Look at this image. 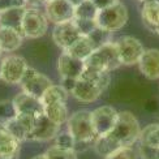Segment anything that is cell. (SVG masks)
<instances>
[{"label": "cell", "mask_w": 159, "mask_h": 159, "mask_svg": "<svg viewBox=\"0 0 159 159\" xmlns=\"http://www.w3.org/2000/svg\"><path fill=\"white\" fill-rule=\"evenodd\" d=\"M69 93L65 90L61 85H54L52 84L50 88L46 90L43 97L41 98V101L43 106L50 104V103H57V102H65L67 103Z\"/></svg>", "instance_id": "cell-26"}, {"label": "cell", "mask_w": 159, "mask_h": 159, "mask_svg": "<svg viewBox=\"0 0 159 159\" xmlns=\"http://www.w3.org/2000/svg\"><path fill=\"white\" fill-rule=\"evenodd\" d=\"M73 22L76 25V28L78 29L80 34L82 37H88L93 30H95L98 28L95 20H84V18H73Z\"/></svg>", "instance_id": "cell-32"}, {"label": "cell", "mask_w": 159, "mask_h": 159, "mask_svg": "<svg viewBox=\"0 0 159 159\" xmlns=\"http://www.w3.org/2000/svg\"><path fill=\"white\" fill-rule=\"evenodd\" d=\"M95 21L99 28L114 33L123 29L125 24L128 22V11L124 4L116 3L108 8L98 11Z\"/></svg>", "instance_id": "cell-4"}, {"label": "cell", "mask_w": 159, "mask_h": 159, "mask_svg": "<svg viewBox=\"0 0 159 159\" xmlns=\"http://www.w3.org/2000/svg\"><path fill=\"white\" fill-rule=\"evenodd\" d=\"M20 85H21L24 93L41 99L46 93V90L52 85V81L47 76H44L41 72H38L37 69L29 67L28 70L25 72Z\"/></svg>", "instance_id": "cell-8"}, {"label": "cell", "mask_w": 159, "mask_h": 159, "mask_svg": "<svg viewBox=\"0 0 159 159\" xmlns=\"http://www.w3.org/2000/svg\"><path fill=\"white\" fill-rule=\"evenodd\" d=\"M76 82H77L76 78H61V84L60 85L70 94V93L73 91V89H75Z\"/></svg>", "instance_id": "cell-38"}, {"label": "cell", "mask_w": 159, "mask_h": 159, "mask_svg": "<svg viewBox=\"0 0 159 159\" xmlns=\"http://www.w3.org/2000/svg\"><path fill=\"white\" fill-rule=\"evenodd\" d=\"M29 65L26 59L20 55H9L2 59V73L0 78L9 85H20L28 70Z\"/></svg>", "instance_id": "cell-6"}, {"label": "cell", "mask_w": 159, "mask_h": 159, "mask_svg": "<svg viewBox=\"0 0 159 159\" xmlns=\"http://www.w3.org/2000/svg\"><path fill=\"white\" fill-rule=\"evenodd\" d=\"M80 78L84 80V81H88V82H91V84L99 86L103 91L108 88L110 81H111V77H110L108 72L98 70L95 68L88 67V65H85V69H84L82 75Z\"/></svg>", "instance_id": "cell-22"}, {"label": "cell", "mask_w": 159, "mask_h": 159, "mask_svg": "<svg viewBox=\"0 0 159 159\" xmlns=\"http://www.w3.org/2000/svg\"><path fill=\"white\" fill-rule=\"evenodd\" d=\"M33 121H34V117L17 114L16 117L11 119L9 121L4 123L3 125L18 142H24L28 141L29 133L33 127Z\"/></svg>", "instance_id": "cell-15"}, {"label": "cell", "mask_w": 159, "mask_h": 159, "mask_svg": "<svg viewBox=\"0 0 159 159\" xmlns=\"http://www.w3.org/2000/svg\"><path fill=\"white\" fill-rule=\"evenodd\" d=\"M68 132L73 136L76 142H84L94 145L97 140V133L91 123V111L80 110L72 114L67 120Z\"/></svg>", "instance_id": "cell-2"}, {"label": "cell", "mask_w": 159, "mask_h": 159, "mask_svg": "<svg viewBox=\"0 0 159 159\" xmlns=\"http://www.w3.org/2000/svg\"><path fill=\"white\" fill-rule=\"evenodd\" d=\"M140 143L151 148H159V123H153L141 129Z\"/></svg>", "instance_id": "cell-27"}, {"label": "cell", "mask_w": 159, "mask_h": 159, "mask_svg": "<svg viewBox=\"0 0 159 159\" xmlns=\"http://www.w3.org/2000/svg\"><path fill=\"white\" fill-rule=\"evenodd\" d=\"M68 2H69L70 4H73L75 7H77V5H80V4H81V3L86 2V0H68Z\"/></svg>", "instance_id": "cell-40"}, {"label": "cell", "mask_w": 159, "mask_h": 159, "mask_svg": "<svg viewBox=\"0 0 159 159\" xmlns=\"http://www.w3.org/2000/svg\"><path fill=\"white\" fill-rule=\"evenodd\" d=\"M81 37L82 35L80 34L78 29L76 28L73 20L67 22L56 24L54 26V30H52V41L64 51H67Z\"/></svg>", "instance_id": "cell-12"}, {"label": "cell", "mask_w": 159, "mask_h": 159, "mask_svg": "<svg viewBox=\"0 0 159 159\" xmlns=\"http://www.w3.org/2000/svg\"><path fill=\"white\" fill-rule=\"evenodd\" d=\"M157 159H159V148L157 149Z\"/></svg>", "instance_id": "cell-43"}, {"label": "cell", "mask_w": 159, "mask_h": 159, "mask_svg": "<svg viewBox=\"0 0 159 159\" xmlns=\"http://www.w3.org/2000/svg\"><path fill=\"white\" fill-rule=\"evenodd\" d=\"M141 73L149 80H159V50H145L138 61Z\"/></svg>", "instance_id": "cell-16"}, {"label": "cell", "mask_w": 159, "mask_h": 159, "mask_svg": "<svg viewBox=\"0 0 159 159\" xmlns=\"http://www.w3.org/2000/svg\"><path fill=\"white\" fill-rule=\"evenodd\" d=\"M94 149L95 151L99 154V155H102V157H108L110 154H112L114 151H116L117 149H120L123 146H120L119 145L117 141H115L114 138H112L110 134H106V136H99L97 137V140L94 141Z\"/></svg>", "instance_id": "cell-24"}, {"label": "cell", "mask_w": 159, "mask_h": 159, "mask_svg": "<svg viewBox=\"0 0 159 159\" xmlns=\"http://www.w3.org/2000/svg\"><path fill=\"white\" fill-rule=\"evenodd\" d=\"M75 143L76 140L73 138L69 132H63L59 133L55 138V146L60 148V149H67V150H75Z\"/></svg>", "instance_id": "cell-34"}, {"label": "cell", "mask_w": 159, "mask_h": 159, "mask_svg": "<svg viewBox=\"0 0 159 159\" xmlns=\"http://www.w3.org/2000/svg\"><path fill=\"white\" fill-rule=\"evenodd\" d=\"M31 159H47V157H46V154H38L35 157H33Z\"/></svg>", "instance_id": "cell-41"}, {"label": "cell", "mask_w": 159, "mask_h": 159, "mask_svg": "<svg viewBox=\"0 0 159 159\" xmlns=\"http://www.w3.org/2000/svg\"><path fill=\"white\" fill-rule=\"evenodd\" d=\"M115 43L117 47L119 57H120V61L123 65L138 64L145 48L137 38L130 35H124L119 38Z\"/></svg>", "instance_id": "cell-7"}, {"label": "cell", "mask_w": 159, "mask_h": 159, "mask_svg": "<svg viewBox=\"0 0 159 159\" xmlns=\"http://www.w3.org/2000/svg\"><path fill=\"white\" fill-rule=\"evenodd\" d=\"M26 7L30 5V8H37V7H41V5H46L47 0H25Z\"/></svg>", "instance_id": "cell-39"}, {"label": "cell", "mask_w": 159, "mask_h": 159, "mask_svg": "<svg viewBox=\"0 0 159 159\" xmlns=\"http://www.w3.org/2000/svg\"><path fill=\"white\" fill-rule=\"evenodd\" d=\"M141 18L146 29L159 35V3H143Z\"/></svg>", "instance_id": "cell-21"}, {"label": "cell", "mask_w": 159, "mask_h": 159, "mask_svg": "<svg viewBox=\"0 0 159 159\" xmlns=\"http://www.w3.org/2000/svg\"><path fill=\"white\" fill-rule=\"evenodd\" d=\"M88 39L90 41L93 48L97 50V48H101L102 46L107 44L108 42H111V33L98 26L95 30H93L88 35Z\"/></svg>", "instance_id": "cell-29"}, {"label": "cell", "mask_w": 159, "mask_h": 159, "mask_svg": "<svg viewBox=\"0 0 159 159\" xmlns=\"http://www.w3.org/2000/svg\"><path fill=\"white\" fill-rule=\"evenodd\" d=\"M24 35L15 29L0 26V48L3 52H13L22 46Z\"/></svg>", "instance_id": "cell-19"}, {"label": "cell", "mask_w": 159, "mask_h": 159, "mask_svg": "<svg viewBox=\"0 0 159 159\" xmlns=\"http://www.w3.org/2000/svg\"><path fill=\"white\" fill-rule=\"evenodd\" d=\"M98 8L93 4L91 0H86L80 5L75 7V17L84 20H95L98 15Z\"/></svg>", "instance_id": "cell-28"}, {"label": "cell", "mask_w": 159, "mask_h": 159, "mask_svg": "<svg viewBox=\"0 0 159 159\" xmlns=\"http://www.w3.org/2000/svg\"><path fill=\"white\" fill-rule=\"evenodd\" d=\"M104 159H138V153L132 146H123Z\"/></svg>", "instance_id": "cell-33"}, {"label": "cell", "mask_w": 159, "mask_h": 159, "mask_svg": "<svg viewBox=\"0 0 159 159\" xmlns=\"http://www.w3.org/2000/svg\"><path fill=\"white\" fill-rule=\"evenodd\" d=\"M16 116H17V111L15 104H13V101H9V99L0 101V123L4 124Z\"/></svg>", "instance_id": "cell-31"}, {"label": "cell", "mask_w": 159, "mask_h": 159, "mask_svg": "<svg viewBox=\"0 0 159 159\" xmlns=\"http://www.w3.org/2000/svg\"><path fill=\"white\" fill-rule=\"evenodd\" d=\"M44 107V115L50 120L56 123L57 125H61L67 123L68 120V108L65 102H57V103H50L43 106Z\"/></svg>", "instance_id": "cell-23"}, {"label": "cell", "mask_w": 159, "mask_h": 159, "mask_svg": "<svg viewBox=\"0 0 159 159\" xmlns=\"http://www.w3.org/2000/svg\"><path fill=\"white\" fill-rule=\"evenodd\" d=\"M48 29V20L43 12L37 8H26L22 18V34L25 38L38 39Z\"/></svg>", "instance_id": "cell-5"}, {"label": "cell", "mask_w": 159, "mask_h": 159, "mask_svg": "<svg viewBox=\"0 0 159 159\" xmlns=\"http://www.w3.org/2000/svg\"><path fill=\"white\" fill-rule=\"evenodd\" d=\"M13 104L16 107L17 114L20 115H26L35 117L44 114V107L41 99H38L33 95H29L26 93H18V94L12 99Z\"/></svg>", "instance_id": "cell-13"}, {"label": "cell", "mask_w": 159, "mask_h": 159, "mask_svg": "<svg viewBox=\"0 0 159 159\" xmlns=\"http://www.w3.org/2000/svg\"><path fill=\"white\" fill-rule=\"evenodd\" d=\"M120 146H132L134 142L140 140L141 127L137 117L129 111L119 112L117 121L114 129L108 133Z\"/></svg>", "instance_id": "cell-1"}, {"label": "cell", "mask_w": 159, "mask_h": 159, "mask_svg": "<svg viewBox=\"0 0 159 159\" xmlns=\"http://www.w3.org/2000/svg\"><path fill=\"white\" fill-rule=\"evenodd\" d=\"M44 15L48 21L56 24L72 21L75 18V5L68 0H52L44 5Z\"/></svg>", "instance_id": "cell-11"}, {"label": "cell", "mask_w": 159, "mask_h": 159, "mask_svg": "<svg viewBox=\"0 0 159 159\" xmlns=\"http://www.w3.org/2000/svg\"><path fill=\"white\" fill-rule=\"evenodd\" d=\"M85 69V61L69 55L68 52H63L57 60V70L61 78H76L81 77Z\"/></svg>", "instance_id": "cell-14"}, {"label": "cell", "mask_w": 159, "mask_h": 159, "mask_svg": "<svg viewBox=\"0 0 159 159\" xmlns=\"http://www.w3.org/2000/svg\"><path fill=\"white\" fill-rule=\"evenodd\" d=\"M3 59V57H2ZM2 59H0V73H2Z\"/></svg>", "instance_id": "cell-44"}, {"label": "cell", "mask_w": 159, "mask_h": 159, "mask_svg": "<svg viewBox=\"0 0 159 159\" xmlns=\"http://www.w3.org/2000/svg\"><path fill=\"white\" fill-rule=\"evenodd\" d=\"M119 112L111 106H101L91 111V123L97 136H106L114 129Z\"/></svg>", "instance_id": "cell-10"}, {"label": "cell", "mask_w": 159, "mask_h": 159, "mask_svg": "<svg viewBox=\"0 0 159 159\" xmlns=\"http://www.w3.org/2000/svg\"><path fill=\"white\" fill-rule=\"evenodd\" d=\"M157 149L158 148H151L146 145H141L138 148V155L141 159H157Z\"/></svg>", "instance_id": "cell-35"}, {"label": "cell", "mask_w": 159, "mask_h": 159, "mask_svg": "<svg viewBox=\"0 0 159 159\" xmlns=\"http://www.w3.org/2000/svg\"><path fill=\"white\" fill-rule=\"evenodd\" d=\"M91 2H93V4H94L99 11H101V9L108 8V7L119 3V0H91Z\"/></svg>", "instance_id": "cell-37"}, {"label": "cell", "mask_w": 159, "mask_h": 159, "mask_svg": "<svg viewBox=\"0 0 159 159\" xmlns=\"http://www.w3.org/2000/svg\"><path fill=\"white\" fill-rule=\"evenodd\" d=\"M13 7H26L25 0H0V12H4Z\"/></svg>", "instance_id": "cell-36"}, {"label": "cell", "mask_w": 159, "mask_h": 159, "mask_svg": "<svg viewBox=\"0 0 159 159\" xmlns=\"http://www.w3.org/2000/svg\"><path fill=\"white\" fill-rule=\"evenodd\" d=\"M21 142H18L0 123V159H18Z\"/></svg>", "instance_id": "cell-17"}, {"label": "cell", "mask_w": 159, "mask_h": 159, "mask_svg": "<svg viewBox=\"0 0 159 159\" xmlns=\"http://www.w3.org/2000/svg\"><path fill=\"white\" fill-rule=\"evenodd\" d=\"M102 93H103V90L99 88V86L78 78L75 89L70 94L75 97L76 101L81 102V103H93L101 97Z\"/></svg>", "instance_id": "cell-18"}, {"label": "cell", "mask_w": 159, "mask_h": 159, "mask_svg": "<svg viewBox=\"0 0 159 159\" xmlns=\"http://www.w3.org/2000/svg\"><path fill=\"white\" fill-rule=\"evenodd\" d=\"M60 125H57L46 116L44 114L35 116L33 121V127L29 133L28 141H37V142H46L56 138L60 133Z\"/></svg>", "instance_id": "cell-9"}, {"label": "cell", "mask_w": 159, "mask_h": 159, "mask_svg": "<svg viewBox=\"0 0 159 159\" xmlns=\"http://www.w3.org/2000/svg\"><path fill=\"white\" fill-rule=\"evenodd\" d=\"M85 65L95 68L102 72H110L119 68L121 65L120 57L115 42H108L107 44L102 46L101 48L94 50L90 56L85 60Z\"/></svg>", "instance_id": "cell-3"}, {"label": "cell", "mask_w": 159, "mask_h": 159, "mask_svg": "<svg viewBox=\"0 0 159 159\" xmlns=\"http://www.w3.org/2000/svg\"><path fill=\"white\" fill-rule=\"evenodd\" d=\"M47 2H52V0H47Z\"/></svg>", "instance_id": "cell-46"}, {"label": "cell", "mask_w": 159, "mask_h": 159, "mask_svg": "<svg viewBox=\"0 0 159 159\" xmlns=\"http://www.w3.org/2000/svg\"><path fill=\"white\" fill-rule=\"evenodd\" d=\"M2 54H3V51H2V48H0V59H2Z\"/></svg>", "instance_id": "cell-45"}, {"label": "cell", "mask_w": 159, "mask_h": 159, "mask_svg": "<svg viewBox=\"0 0 159 159\" xmlns=\"http://www.w3.org/2000/svg\"><path fill=\"white\" fill-rule=\"evenodd\" d=\"M93 51H94V48H93V46L88 39V37H81L78 41H76L67 51H64V52H68L69 55L85 61L86 59L90 56V54Z\"/></svg>", "instance_id": "cell-25"}, {"label": "cell", "mask_w": 159, "mask_h": 159, "mask_svg": "<svg viewBox=\"0 0 159 159\" xmlns=\"http://www.w3.org/2000/svg\"><path fill=\"white\" fill-rule=\"evenodd\" d=\"M26 8L28 7H13L4 12H0V26L11 28L22 33V18Z\"/></svg>", "instance_id": "cell-20"}, {"label": "cell", "mask_w": 159, "mask_h": 159, "mask_svg": "<svg viewBox=\"0 0 159 159\" xmlns=\"http://www.w3.org/2000/svg\"><path fill=\"white\" fill-rule=\"evenodd\" d=\"M44 154L47 157V159H77V153L75 150L60 149L55 146V145L48 148Z\"/></svg>", "instance_id": "cell-30"}, {"label": "cell", "mask_w": 159, "mask_h": 159, "mask_svg": "<svg viewBox=\"0 0 159 159\" xmlns=\"http://www.w3.org/2000/svg\"><path fill=\"white\" fill-rule=\"evenodd\" d=\"M142 3H159V0H141Z\"/></svg>", "instance_id": "cell-42"}]
</instances>
